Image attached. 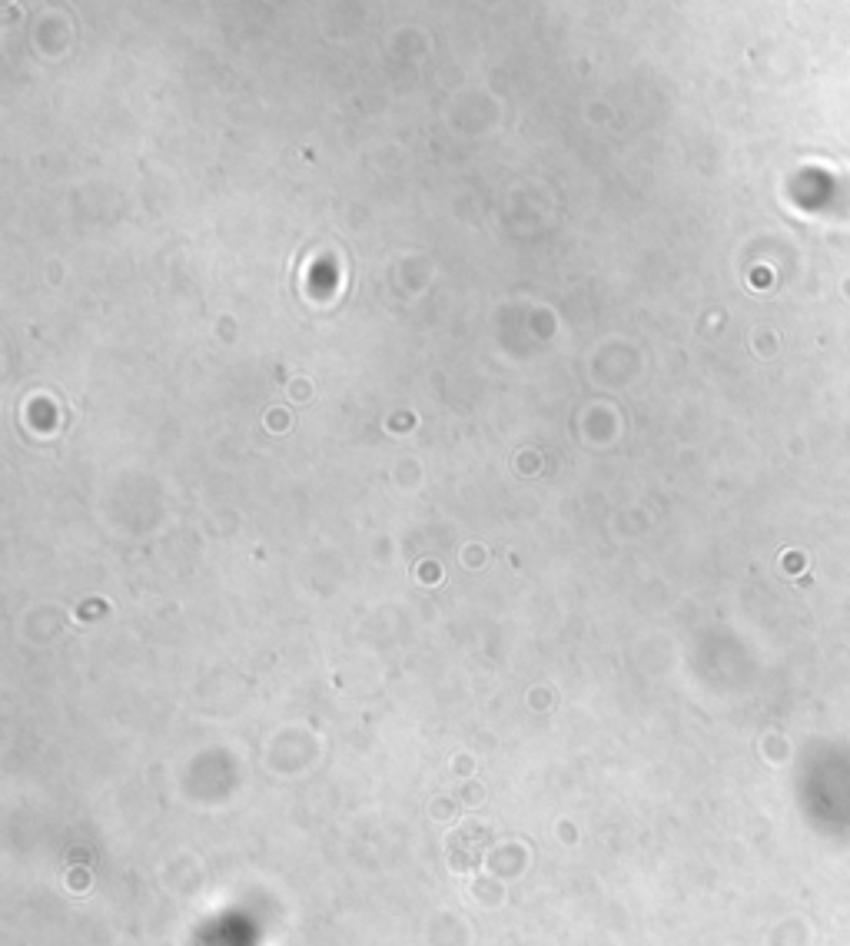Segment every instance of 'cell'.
Wrapping results in <instances>:
<instances>
[{
    "mask_svg": "<svg viewBox=\"0 0 850 946\" xmlns=\"http://www.w3.org/2000/svg\"><path fill=\"white\" fill-rule=\"evenodd\" d=\"M482 850H485V834L475 827H465L459 830L452 840H449V860L455 870H472L482 864Z\"/></svg>",
    "mask_w": 850,
    "mask_h": 946,
    "instance_id": "1",
    "label": "cell"
}]
</instances>
